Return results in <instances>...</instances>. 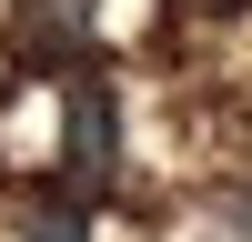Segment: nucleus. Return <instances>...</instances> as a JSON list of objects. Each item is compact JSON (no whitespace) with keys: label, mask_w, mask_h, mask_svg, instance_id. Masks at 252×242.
<instances>
[{"label":"nucleus","mask_w":252,"mask_h":242,"mask_svg":"<svg viewBox=\"0 0 252 242\" xmlns=\"http://www.w3.org/2000/svg\"><path fill=\"white\" fill-rule=\"evenodd\" d=\"M61 161H71V182H111V161H121V101L91 71L71 81V111H61Z\"/></svg>","instance_id":"1"},{"label":"nucleus","mask_w":252,"mask_h":242,"mask_svg":"<svg viewBox=\"0 0 252 242\" xmlns=\"http://www.w3.org/2000/svg\"><path fill=\"white\" fill-rule=\"evenodd\" d=\"M91 40V0H10V51L20 60H71Z\"/></svg>","instance_id":"2"},{"label":"nucleus","mask_w":252,"mask_h":242,"mask_svg":"<svg viewBox=\"0 0 252 242\" xmlns=\"http://www.w3.org/2000/svg\"><path fill=\"white\" fill-rule=\"evenodd\" d=\"M20 242H91V222H81L71 202H31V212H20Z\"/></svg>","instance_id":"3"},{"label":"nucleus","mask_w":252,"mask_h":242,"mask_svg":"<svg viewBox=\"0 0 252 242\" xmlns=\"http://www.w3.org/2000/svg\"><path fill=\"white\" fill-rule=\"evenodd\" d=\"M222 222H232V242H252V182H232V192H222Z\"/></svg>","instance_id":"4"},{"label":"nucleus","mask_w":252,"mask_h":242,"mask_svg":"<svg viewBox=\"0 0 252 242\" xmlns=\"http://www.w3.org/2000/svg\"><path fill=\"white\" fill-rule=\"evenodd\" d=\"M202 10H242V0H202Z\"/></svg>","instance_id":"5"}]
</instances>
